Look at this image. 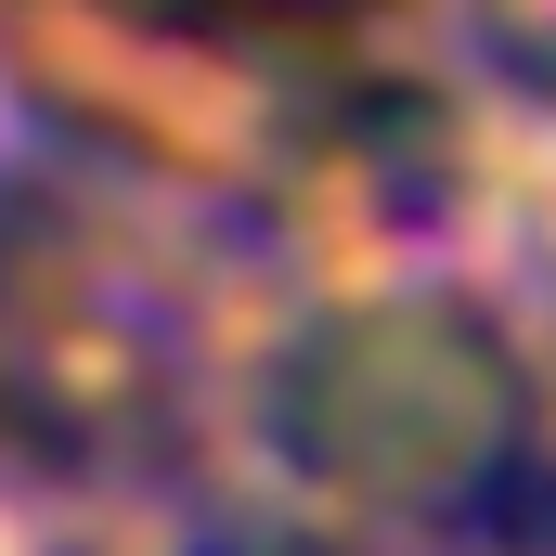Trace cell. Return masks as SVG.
<instances>
[{"mask_svg": "<svg viewBox=\"0 0 556 556\" xmlns=\"http://www.w3.org/2000/svg\"><path fill=\"white\" fill-rule=\"evenodd\" d=\"M273 427L311 479H337L389 518H466L531 453V376L479 298L402 285V298L324 311L285 350Z\"/></svg>", "mask_w": 556, "mask_h": 556, "instance_id": "cell-1", "label": "cell"}]
</instances>
